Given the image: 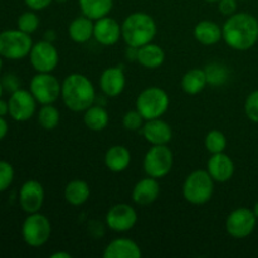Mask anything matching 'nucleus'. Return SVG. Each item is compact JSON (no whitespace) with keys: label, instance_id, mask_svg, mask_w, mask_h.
<instances>
[{"label":"nucleus","instance_id":"obj_1","mask_svg":"<svg viewBox=\"0 0 258 258\" xmlns=\"http://www.w3.org/2000/svg\"><path fill=\"white\" fill-rule=\"evenodd\" d=\"M222 37L229 48L244 52L258 42V20L249 13H236L227 18L222 27Z\"/></svg>","mask_w":258,"mask_h":258},{"label":"nucleus","instance_id":"obj_2","mask_svg":"<svg viewBox=\"0 0 258 258\" xmlns=\"http://www.w3.org/2000/svg\"><path fill=\"white\" fill-rule=\"evenodd\" d=\"M60 97L66 107L73 112H85L95 103L96 90L87 76L71 73L63 80Z\"/></svg>","mask_w":258,"mask_h":258},{"label":"nucleus","instance_id":"obj_3","mask_svg":"<svg viewBox=\"0 0 258 258\" xmlns=\"http://www.w3.org/2000/svg\"><path fill=\"white\" fill-rule=\"evenodd\" d=\"M122 39L128 47L140 48L151 43L158 33V27L150 14L136 12L127 15L121 24Z\"/></svg>","mask_w":258,"mask_h":258},{"label":"nucleus","instance_id":"obj_4","mask_svg":"<svg viewBox=\"0 0 258 258\" xmlns=\"http://www.w3.org/2000/svg\"><path fill=\"white\" fill-rule=\"evenodd\" d=\"M214 180L207 170H194L183 184V196L194 206L208 203L213 197Z\"/></svg>","mask_w":258,"mask_h":258},{"label":"nucleus","instance_id":"obj_5","mask_svg":"<svg viewBox=\"0 0 258 258\" xmlns=\"http://www.w3.org/2000/svg\"><path fill=\"white\" fill-rule=\"evenodd\" d=\"M169 105L170 98L166 91L156 86L143 90L136 98V110L141 113L145 121L161 117L168 111Z\"/></svg>","mask_w":258,"mask_h":258},{"label":"nucleus","instance_id":"obj_6","mask_svg":"<svg viewBox=\"0 0 258 258\" xmlns=\"http://www.w3.org/2000/svg\"><path fill=\"white\" fill-rule=\"evenodd\" d=\"M33 44L30 34L19 29H8L0 33V54L5 59L19 60L28 57Z\"/></svg>","mask_w":258,"mask_h":258},{"label":"nucleus","instance_id":"obj_7","mask_svg":"<svg viewBox=\"0 0 258 258\" xmlns=\"http://www.w3.org/2000/svg\"><path fill=\"white\" fill-rule=\"evenodd\" d=\"M174 155L168 145H151L144 156V170L146 175L155 179L165 178L173 169Z\"/></svg>","mask_w":258,"mask_h":258},{"label":"nucleus","instance_id":"obj_8","mask_svg":"<svg viewBox=\"0 0 258 258\" xmlns=\"http://www.w3.org/2000/svg\"><path fill=\"white\" fill-rule=\"evenodd\" d=\"M52 234V224L44 214H28L22 226V237L29 247H42L49 241Z\"/></svg>","mask_w":258,"mask_h":258},{"label":"nucleus","instance_id":"obj_9","mask_svg":"<svg viewBox=\"0 0 258 258\" xmlns=\"http://www.w3.org/2000/svg\"><path fill=\"white\" fill-rule=\"evenodd\" d=\"M62 83L52 73H39L30 80L29 91L38 103L49 105L54 103L60 97Z\"/></svg>","mask_w":258,"mask_h":258},{"label":"nucleus","instance_id":"obj_10","mask_svg":"<svg viewBox=\"0 0 258 258\" xmlns=\"http://www.w3.org/2000/svg\"><path fill=\"white\" fill-rule=\"evenodd\" d=\"M257 217L253 211L241 207L229 213L226 221V231L236 239L247 238L253 233L257 226Z\"/></svg>","mask_w":258,"mask_h":258},{"label":"nucleus","instance_id":"obj_11","mask_svg":"<svg viewBox=\"0 0 258 258\" xmlns=\"http://www.w3.org/2000/svg\"><path fill=\"white\" fill-rule=\"evenodd\" d=\"M28 57L32 67L39 73H52L59 63L57 48L47 39L34 43Z\"/></svg>","mask_w":258,"mask_h":258},{"label":"nucleus","instance_id":"obj_12","mask_svg":"<svg viewBox=\"0 0 258 258\" xmlns=\"http://www.w3.org/2000/svg\"><path fill=\"white\" fill-rule=\"evenodd\" d=\"M8 103L10 117L18 122H25L34 116L38 102L30 91L19 88L10 95Z\"/></svg>","mask_w":258,"mask_h":258},{"label":"nucleus","instance_id":"obj_13","mask_svg":"<svg viewBox=\"0 0 258 258\" xmlns=\"http://www.w3.org/2000/svg\"><path fill=\"white\" fill-rule=\"evenodd\" d=\"M138 223V212L134 207L126 203L115 204L106 214V224L108 228L117 233L128 232Z\"/></svg>","mask_w":258,"mask_h":258},{"label":"nucleus","instance_id":"obj_14","mask_svg":"<svg viewBox=\"0 0 258 258\" xmlns=\"http://www.w3.org/2000/svg\"><path fill=\"white\" fill-rule=\"evenodd\" d=\"M44 203V188L38 180H27L19 190V206L25 213L40 211Z\"/></svg>","mask_w":258,"mask_h":258},{"label":"nucleus","instance_id":"obj_15","mask_svg":"<svg viewBox=\"0 0 258 258\" xmlns=\"http://www.w3.org/2000/svg\"><path fill=\"white\" fill-rule=\"evenodd\" d=\"M93 38L96 39V42L105 47L115 45L120 40V38H122L121 25L118 24L117 20L110 18L108 15L95 20Z\"/></svg>","mask_w":258,"mask_h":258},{"label":"nucleus","instance_id":"obj_16","mask_svg":"<svg viewBox=\"0 0 258 258\" xmlns=\"http://www.w3.org/2000/svg\"><path fill=\"white\" fill-rule=\"evenodd\" d=\"M207 171L217 183H227L233 178L234 163L227 154H212L207 161Z\"/></svg>","mask_w":258,"mask_h":258},{"label":"nucleus","instance_id":"obj_17","mask_svg":"<svg viewBox=\"0 0 258 258\" xmlns=\"http://www.w3.org/2000/svg\"><path fill=\"white\" fill-rule=\"evenodd\" d=\"M143 135L151 145H168L173 139V130L168 122L159 117L144 123Z\"/></svg>","mask_w":258,"mask_h":258},{"label":"nucleus","instance_id":"obj_18","mask_svg":"<svg viewBox=\"0 0 258 258\" xmlns=\"http://www.w3.org/2000/svg\"><path fill=\"white\" fill-rule=\"evenodd\" d=\"M126 86L125 72L121 67L106 68L100 77V88L107 97H117Z\"/></svg>","mask_w":258,"mask_h":258},{"label":"nucleus","instance_id":"obj_19","mask_svg":"<svg viewBox=\"0 0 258 258\" xmlns=\"http://www.w3.org/2000/svg\"><path fill=\"white\" fill-rule=\"evenodd\" d=\"M160 196V185L158 179L144 178L135 184L133 189V201L138 206H149L154 203Z\"/></svg>","mask_w":258,"mask_h":258},{"label":"nucleus","instance_id":"obj_20","mask_svg":"<svg viewBox=\"0 0 258 258\" xmlns=\"http://www.w3.org/2000/svg\"><path fill=\"white\" fill-rule=\"evenodd\" d=\"M143 256L140 246L130 238H116L106 246L105 258H140Z\"/></svg>","mask_w":258,"mask_h":258},{"label":"nucleus","instance_id":"obj_21","mask_svg":"<svg viewBox=\"0 0 258 258\" xmlns=\"http://www.w3.org/2000/svg\"><path fill=\"white\" fill-rule=\"evenodd\" d=\"M131 163V154L126 146L113 145L106 151L105 165L112 173H122Z\"/></svg>","mask_w":258,"mask_h":258},{"label":"nucleus","instance_id":"obj_22","mask_svg":"<svg viewBox=\"0 0 258 258\" xmlns=\"http://www.w3.org/2000/svg\"><path fill=\"white\" fill-rule=\"evenodd\" d=\"M136 60L146 70H156L163 66L164 60H165V52L160 45L153 42L148 43V44L138 48Z\"/></svg>","mask_w":258,"mask_h":258},{"label":"nucleus","instance_id":"obj_23","mask_svg":"<svg viewBox=\"0 0 258 258\" xmlns=\"http://www.w3.org/2000/svg\"><path fill=\"white\" fill-rule=\"evenodd\" d=\"M194 38L203 45H214L223 39L222 27L212 20H202L194 27Z\"/></svg>","mask_w":258,"mask_h":258},{"label":"nucleus","instance_id":"obj_24","mask_svg":"<svg viewBox=\"0 0 258 258\" xmlns=\"http://www.w3.org/2000/svg\"><path fill=\"white\" fill-rule=\"evenodd\" d=\"M93 27H95L93 20L82 15L71 22L68 27V35L75 43L83 44L93 38Z\"/></svg>","mask_w":258,"mask_h":258},{"label":"nucleus","instance_id":"obj_25","mask_svg":"<svg viewBox=\"0 0 258 258\" xmlns=\"http://www.w3.org/2000/svg\"><path fill=\"white\" fill-rule=\"evenodd\" d=\"M91 194L90 185L87 181L75 179L71 180L64 188V199L68 204L73 207H80L88 201Z\"/></svg>","mask_w":258,"mask_h":258},{"label":"nucleus","instance_id":"obj_26","mask_svg":"<svg viewBox=\"0 0 258 258\" xmlns=\"http://www.w3.org/2000/svg\"><path fill=\"white\" fill-rule=\"evenodd\" d=\"M208 85L206 71L202 68H191L181 78V88L188 95H198Z\"/></svg>","mask_w":258,"mask_h":258},{"label":"nucleus","instance_id":"obj_27","mask_svg":"<svg viewBox=\"0 0 258 258\" xmlns=\"http://www.w3.org/2000/svg\"><path fill=\"white\" fill-rule=\"evenodd\" d=\"M83 122H85L86 127L90 128L91 131H102L107 127L108 122H110V115L103 106L93 103L91 107L85 111Z\"/></svg>","mask_w":258,"mask_h":258},{"label":"nucleus","instance_id":"obj_28","mask_svg":"<svg viewBox=\"0 0 258 258\" xmlns=\"http://www.w3.org/2000/svg\"><path fill=\"white\" fill-rule=\"evenodd\" d=\"M78 4L82 15L95 22L110 14L113 7V0H78Z\"/></svg>","mask_w":258,"mask_h":258},{"label":"nucleus","instance_id":"obj_29","mask_svg":"<svg viewBox=\"0 0 258 258\" xmlns=\"http://www.w3.org/2000/svg\"><path fill=\"white\" fill-rule=\"evenodd\" d=\"M59 120L60 113L58 108L53 106V103L42 105L39 112H38V122L44 130H54L59 123Z\"/></svg>","mask_w":258,"mask_h":258},{"label":"nucleus","instance_id":"obj_30","mask_svg":"<svg viewBox=\"0 0 258 258\" xmlns=\"http://www.w3.org/2000/svg\"><path fill=\"white\" fill-rule=\"evenodd\" d=\"M204 71H206L208 85L214 87L223 86L228 80V70L221 63H211L207 66V68H204Z\"/></svg>","mask_w":258,"mask_h":258},{"label":"nucleus","instance_id":"obj_31","mask_svg":"<svg viewBox=\"0 0 258 258\" xmlns=\"http://www.w3.org/2000/svg\"><path fill=\"white\" fill-rule=\"evenodd\" d=\"M204 145H206L207 151L211 154L224 153L227 148V138L222 131L211 130L206 135Z\"/></svg>","mask_w":258,"mask_h":258},{"label":"nucleus","instance_id":"obj_32","mask_svg":"<svg viewBox=\"0 0 258 258\" xmlns=\"http://www.w3.org/2000/svg\"><path fill=\"white\" fill-rule=\"evenodd\" d=\"M18 29L22 32L27 33V34H32L39 27V18L35 14L34 10L33 12H25L18 18Z\"/></svg>","mask_w":258,"mask_h":258},{"label":"nucleus","instance_id":"obj_33","mask_svg":"<svg viewBox=\"0 0 258 258\" xmlns=\"http://www.w3.org/2000/svg\"><path fill=\"white\" fill-rule=\"evenodd\" d=\"M145 118L138 110L127 111L122 117V125L127 131H138L143 128Z\"/></svg>","mask_w":258,"mask_h":258},{"label":"nucleus","instance_id":"obj_34","mask_svg":"<svg viewBox=\"0 0 258 258\" xmlns=\"http://www.w3.org/2000/svg\"><path fill=\"white\" fill-rule=\"evenodd\" d=\"M14 180V168L8 161L0 160V193L7 190Z\"/></svg>","mask_w":258,"mask_h":258},{"label":"nucleus","instance_id":"obj_35","mask_svg":"<svg viewBox=\"0 0 258 258\" xmlns=\"http://www.w3.org/2000/svg\"><path fill=\"white\" fill-rule=\"evenodd\" d=\"M244 112L248 120L258 123V90L249 93L244 102Z\"/></svg>","mask_w":258,"mask_h":258},{"label":"nucleus","instance_id":"obj_36","mask_svg":"<svg viewBox=\"0 0 258 258\" xmlns=\"http://www.w3.org/2000/svg\"><path fill=\"white\" fill-rule=\"evenodd\" d=\"M2 85L5 91L13 93L20 88V81L19 78H18L15 75H13V73H7V75L3 77Z\"/></svg>","mask_w":258,"mask_h":258},{"label":"nucleus","instance_id":"obj_37","mask_svg":"<svg viewBox=\"0 0 258 258\" xmlns=\"http://www.w3.org/2000/svg\"><path fill=\"white\" fill-rule=\"evenodd\" d=\"M237 0H219L218 10L224 17H231L237 12Z\"/></svg>","mask_w":258,"mask_h":258},{"label":"nucleus","instance_id":"obj_38","mask_svg":"<svg viewBox=\"0 0 258 258\" xmlns=\"http://www.w3.org/2000/svg\"><path fill=\"white\" fill-rule=\"evenodd\" d=\"M54 0H24L25 5L29 8L30 10H34V12H39V10L45 9V8L49 7Z\"/></svg>","mask_w":258,"mask_h":258},{"label":"nucleus","instance_id":"obj_39","mask_svg":"<svg viewBox=\"0 0 258 258\" xmlns=\"http://www.w3.org/2000/svg\"><path fill=\"white\" fill-rule=\"evenodd\" d=\"M8 130H9V127H8L7 120L0 116V141H2L5 136H7Z\"/></svg>","mask_w":258,"mask_h":258},{"label":"nucleus","instance_id":"obj_40","mask_svg":"<svg viewBox=\"0 0 258 258\" xmlns=\"http://www.w3.org/2000/svg\"><path fill=\"white\" fill-rule=\"evenodd\" d=\"M7 115H9V103L0 98V116L4 117Z\"/></svg>","mask_w":258,"mask_h":258},{"label":"nucleus","instance_id":"obj_41","mask_svg":"<svg viewBox=\"0 0 258 258\" xmlns=\"http://www.w3.org/2000/svg\"><path fill=\"white\" fill-rule=\"evenodd\" d=\"M71 257L72 256H71L68 252H63V251L55 252V253H53L52 256H50V258H71Z\"/></svg>","mask_w":258,"mask_h":258},{"label":"nucleus","instance_id":"obj_42","mask_svg":"<svg viewBox=\"0 0 258 258\" xmlns=\"http://www.w3.org/2000/svg\"><path fill=\"white\" fill-rule=\"evenodd\" d=\"M253 212H254V214H256V217H257V219H258V202H257L256 204H254Z\"/></svg>","mask_w":258,"mask_h":258},{"label":"nucleus","instance_id":"obj_43","mask_svg":"<svg viewBox=\"0 0 258 258\" xmlns=\"http://www.w3.org/2000/svg\"><path fill=\"white\" fill-rule=\"evenodd\" d=\"M3 91H4V88H3L2 81H0V98H2V96H3Z\"/></svg>","mask_w":258,"mask_h":258},{"label":"nucleus","instance_id":"obj_44","mask_svg":"<svg viewBox=\"0 0 258 258\" xmlns=\"http://www.w3.org/2000/svg\"><path fill=\"white\" fill-rule=\"evenodd\" d=\"M2 70H3V57L2 54H0V72H2Z\"/></svg>","mask_w":258,"mask_h":258},{"label":"nucleus","instance_id":"obj_45","mask_svg":"<svg viewBox=\"0 0 258 258\" xmlns=\"http://www.w3.org/2000/svg\"><path fill=\"white\" fill-rule=\"evenodd\" d=\"M204 2H207V3H218L219 0H204Z\"/></svg>","mask_w":258,"mask_h":258},{"label":"nucleus","instance_id":"obj_46","mask_svg":"<svg viewBox=\"0 0 258 258\" xmlns=\"http://www.w3.org/2000/svg\"><path fill=\"white\" fill-rule=\"evenodd\" d=\"M54 2H57V3H67L68 0H54Z\"/></svg>","mask_w":258,"mask_h":258},{"label":"nucleus","instance_id":"obj_47","mask_svg":"<svg viewBox=\"0 0 258 258\" xmlns=\"http://www.w3.org/2000/svg\"><path fill=\"white\" fill-rule=\"evenodd\" d=\"M237 2H244V0H237Z\"/></svg>","mask_w":258,"mask_h":258}]
</instances>
